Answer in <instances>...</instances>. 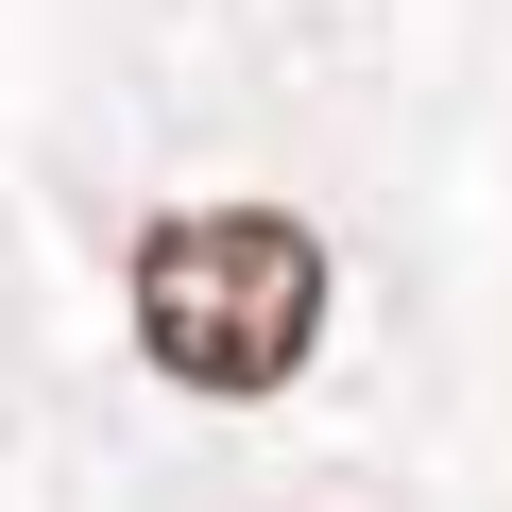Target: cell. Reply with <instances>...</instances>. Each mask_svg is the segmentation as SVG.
Here are the masks:
<instances>
[{
  "label": "cell",
  "instance_id": "obj_1",
  "mask_svg": "<svg viewBox=\"0 0 512 512\" xmlns=\"http://www.w3.org/2000/svg\"><path fill=\"white\" fill-rule=\"evenodd\" d=\"M325 239L291 205H171L137 239V359L171 393H291L325 342Z\"/></svg>",
  "mask_w": 512,
  "mask_h": 512
}]
</instances>
